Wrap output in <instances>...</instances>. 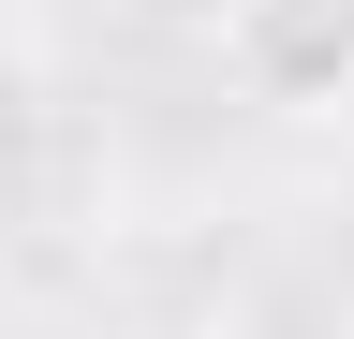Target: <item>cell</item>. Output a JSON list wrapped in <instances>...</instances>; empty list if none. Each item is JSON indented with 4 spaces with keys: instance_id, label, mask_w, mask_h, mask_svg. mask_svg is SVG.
<instances>
[{
    "instance_id": "cell-2",
    "label": "cell",
    "mask_w": 354,
    "mask_h": 339,
    "mask_svg": "<svg viewBox=\"0 0 354 339\" xmlns=\"http://www.w3.org/2000/svg\"><path fill=\"white\" fill-rule=\"evenodd\" d=\"M133 15H148V30H177V45H207V30L236 15V0H133Z\"/></svg>"
},
{
    "instance_id": "cell-1",
    "label": "cell",
    "mask_w": 354,
    "mask_h": 339,
    "mask_svg": "<svg viewBox=\"0 0 354 339\" xmlns=\"http://www.w3.org/2000/svg\"><path fill=\"white\" fill-rule=\"evenodd\" d=\"M207 45L266 118H354V0H236Z\"/></svg>"
}]
</instances>
